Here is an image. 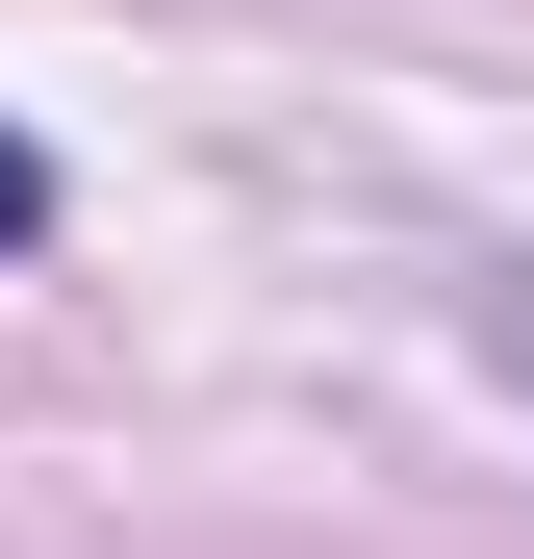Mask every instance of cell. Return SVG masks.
<instances>
[{"label":"cell","mask_w":534,"mask_h":559,"mask_svg":"<svg viewBox=\"0 0 534 559\" xmlns=\"http://www.w3.org/2000/svg\"><path fill=\"white\" fill-rule=\"evenodd\" d=\"M509 356H534V306H509Z\"/></svg>","instance_id":"cell-2"},{"label":"cell","mask_w":534,"mask_h":559,"mask_svg":"<svg viewBox=\"0 0 534 559\" xmlns=\"http://www.w3.org/2000/svg\"><path fill=\"white\" fill-rule=\"evenodd\" d=\"M26 229H51V153H26V128H0V254H26Z\"/></svg>","instance_id":"cell-1"}]
</instances>
